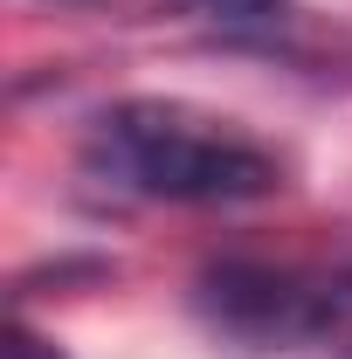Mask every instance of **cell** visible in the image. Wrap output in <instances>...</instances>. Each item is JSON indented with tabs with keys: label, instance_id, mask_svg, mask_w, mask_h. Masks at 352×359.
<instances>
[{
	"label": "cell",
	"instance_id": "277c9868",
	"mask_svg": "<svg viewBox=\"0 0 352 359\" xmlns=\"http://www.w3.org/2000/svg\"><path fill=\"white\" fill-rule=\"evenodd\" d=\"M0 359H69L62 346H48L35 325H21V318H7V353Z\"/></svg>",
	"mask_w": 352,
	"mask_h": 359
},
{
	"label": "cell",
	"instance_id": "3957f363",
	"mask_svg": "<svg viewBox=\"0 0 352 359\" xmlns=\"http://www.w3.org/2000/svg\"><path fill=\"white\" fill-rule=\"evenodd\" d=\"M194 21H208L221 35H269L276 21H290L297 0H180Z\"/></svg>",
	"mask_w": 352,
	"mask_h": 359
},
{
	"label": "cell",
	"instance_id": "6da1fadb",
	"mask_svg": "<svg viewBox=\"0 0 352 359\" xmlns=\"http://www.w3.org/2000/svg\"><path fill=\"white\" fill-rule=\"evenodd\" d=\"M83 180L118 201H166V208H242L283 187V159L263 138L194 104L125 97L83 138Z\"/></svg>",
	"mask_w": 352,
	"mask_h": 359
},
{
	"label": "cell",
	"instance_id": "7a4b0ae2",
	"mask_svg": "<svg viewBox=\"0 0 352 359\" xmlns=\"http://www.w3.org/2000/svg\"><path fill=\"white\" fill-rule=\"evenodd\" d=\"M201 325L242 353H304L352 332V242L235 249L194 276Z\"/></svg>",
	"mask_w": 352,
	"mask_h": 359
}]
</instances>
